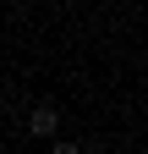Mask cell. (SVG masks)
I'll return each instance as SVG.
<instances>
[{"label": "cell", "instance_id": "cell-2", "mask_svg": "<svg viewBox=\"0 0 148 154\" xmlns=\"http://www.w3.org/2000/svg\"><path fill=\"white\" fill-rule=\"evenodd\" d=\"M49 154H82V149H77V143H66V138H55V143H49Z\"/></svg>", "mask_w": 148, "mask_h": 154}, {"label": "cell", "instance_id": "cell-1", "mask_svg": "<svg viewBox=\"0 0 148 154\" xmlns=\"http://www.w3.org/2000/svg\"><path fill=\"white\" fill-rule=\"evenodd\" d=\"M28 138H61V110H55V105H33L28 110Z\"/></svg>", "mask_w": 148, "mask_h": 154}, {"label": "cell", "instance_id": "cell-3", "mask_svg": "<svg viewBox=\"0 0 148 154\" xmlns=\"http://www.w3.org/2000/svg\"><path fill=\"white\" fill-rule=\"evenodd\" d=\"M0 110H6V88H0Z\"/></svg>", "mask_w": 148, "mask_h": 154}]
</instances>
